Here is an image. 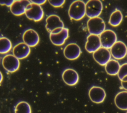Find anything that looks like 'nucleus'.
Instances as JSON below:
<instances>
[{"label":"nucleus","mask_w":127,"mask_h":113,"mask_svg":"<svg viewBox=\"0 0 127 113\" xmlns=\"http://www.w3.org/2000/svg\"><path fill=\"white\" fill-rule=\"evenodd\" d=\"M68 13L69 17L75 20H79L86 14L85 3L80 0L73 1L70 5Z\"/></svg>","instance_id":"f257e3e1"},{"label":"nucleus","mask_w":127,"mask_h":113,"mask_svg":"<svg viewBox=\"0 0 127 113\" xmlns=\"http://www.w3.org/2000/svg\"><path fill=\"white\" fill-rule=\"evenodd\" d=\"M46 28L50 33H57L64 28V24L60 17L56 14L48 16L46 19Z\"/></svg>","instance_id":"f03ea898"},{"label":"nucleus","mask_w":127,"mask_h":113,"mask_svg":"<svg viewBox=\"0 0 127 113\" xmlns=\"http://www.w3.org/2000/svg\"><path fill=\"white\" fill-rule=\"evenodd\" d=\"M87 25L88 30L90 34L99 35L105 30V23L103 19L99 16L89 18Z\"/></svg>","instance_id":"7ed1b4c3"},{"label":"nucleus","mask_w":127,"mask_h":113,"mask_svg":"<svg viewBox=\"0 0 127 113\" xmlns=\"http://www.w3.org/2000/svg\"><path fill=\"white\" fill-rule=\"evenodd\" d=\"M25 14L29 19L36 22L41 20L44 17V11L42 6L32 2L28 5Z\"/></svg>","instance_id":"20e7f679"},{"label":"nucleus","mask_w":127,"mask_h":113,"mask_svg":"<svg viewBox=\"0 0 127 113\" xmlns=\"http://www.w3.org/2000/svg\"><path fill=\"white\" fill-rule=\"evenodd\" d=\"M86 15L89 17H98L103 10V4L99 0H89L85 3Z\"/></svg>","instance_id":"39448f33"},{"label":"nucleus","mask_w":127,"mask_h":113,"mask_svg":"<svg viewBox=\"0 0 127 113\" xmlns=\"http://www.w3.org/2000/svg\"><path fill=\"white\" fill-rule=\"evenodd\" d=\"M100 40L101 46L106 49H110L117 41L116 33L111 30L106 29L100 35Z\"/></svg>","instance_id":"423d86ee"},{"label":"nucleus","mask_w":127,"mask_h":113,"mask_svg":"<svg viewBox=\"0 0 127 113\" xmlns=\"http://www.w3.org/2000/svg\"><path fill=\"white\" fill-rule=\"evenodd\" d=\"M2 65L6 71L9 73H13L18 70L20 61L13 54H7L3 57Z\"/></svg>","instance_id":"0eeeda50"},{"label":"nucleus","mask_w":127,"mask_h":113,"mask_svg":"<svg viewBox=\"0 0 127 113\" xmlns=\"http://www.w3.org/2000/svg\"><path fill=\"white\" fill-rule=\"evenodd\" d=\"M93 57L99 65L105 66L111 60V54L108 49L102 47L93 53Z\"/></svg>","instance_id":"6e6552de"},{"label":"nucleus","mask_w":127,"mask_h":113,"mask_svg":"<svg viewBox=\"0 0 127 113\" xmlns=\"http://www.w3.org/2000/svg\"><path fill=\"white\" fill-rule=\"evenodd\" d=\"M23 42L29 47H35L40 40L38 33L33 29L30 28L26 30L22 35Z\"/></svg>","instance_id":"1a4fd4ad"},{"label":"nucleus","mask_w":127,"mask_h":113,"mask_svg":"<svg viewBox=\"0 0 127 113\" xmlns=\"http://www.w3.org/2000/svg\"><path fill=\"white\" fill-rule=\"evenodd\" d=\"M88 95L91 101L96 104L102 103L106 96L104 89L98 86L92 87L89 90Z\"/></svg>","instance_id":"9d476101"},{"label":"nucleus","mask_w":127,"mask_h":113,"mask_svg":"<svg viewBox=\"0 0 127 113\" xmlns=\"http://www.w3.org/2000/svg\"><path fill=\"white\" fill-rule=\"evenodd\" d=\"M127 47L121 41H117L110 48V53L113 58L116 59H122L127 55Z\"/></svg>","instance_id":"9b49d317"},{"label":"nucleus","mask_w":127,"mask_h":113,"mask_svg":"<svg viewBox=\"0 0 127 113\" xmlns=\"http://www.w3.org/2000/svg\"><path fill=\"white\" fill-rule=\"evenodd\" d=\"M81 51L79 46L75 43L68 44L64 49V57L70 60H73L77 59Z\"/></svg>","instance_id":"f8f14e48"},{"label":"nucleus","mask_w":127,"mask_h":113,"mask_svg":"<svg viewBox=\"0 0 127 113\" xmlns=\"http://www.w3.org/2000/svg\"><path fill=\"white\" fill-rule=\"evenodd\" d=\"M69 36L68 29L64 27L60 32L50 33V39L51 42L56 46L63 45Z\"/></svg>","instance_id":"ddd939ff"},{"label":"nucleus","mask_w":127,"mask_h":113,"mask_svg":"<svg viewBox=\"0 0 127 113\" xmlns=\"http://www.w3.org/2000/svg\"><path fill=\"white\" fill-rule=\"evenodd\" d=\"M62 79L67 85L72 86L75 85L78 82L79 75L77 72L71 68L66 69L62 74Z\"/></svg>","instance_id":"4468645a"},{"label":"nucleus","mask_w":127,"mask_h":113,"mask_svg":"<svg viewBox=\"0 0 127 113\" xmlns=\"http://www.w3.org/2000/svg\"><path fill=\"white\" fill-rule=\"evenodd\" d=\"M31 3L27 0H15L10 7L11 13L16 16H20L25 13L28 5Z\"/></svg>","instance_id":"2eb2a0df"},{"label":"nucleus","mask_w":127,"mask_h":113,"mask_svg":"<svg viewBox=\"0 0 127 113\" xmlns=\"http://www.w3.org/2000/svg\"><path fill=\"white\" fill-rule=\"evenodd\" d=\"M101 47L100 37L98 35L89 34L87 37L85 48L89 53H94Z\"/></svg>","instance_id":"dca6fc26"},{"label":"nucleus","mask_w":127,"mask_h":113,"mask_svg":"<svg viewBox=\"0 0 127 113\" xmlns=\"http://www.w3.org/2000/svg\"><path fill=\"white\" fill-rule=\"evenodd\" d=\"M12 53L18 59H23L27 57L30 54V48L24 42H20L14 46Z\"/></svg>","instance_id":"f3484780"},{"label":"nucleus","mask_w":127,"mask_h":113,"mask_svg":"<svg viewBox=\"0 0 127 113\" xmlns=\"http://www.w3.org/2000/svg\"><path fill=\"white\" fill-rule=\"evenodd\" d=\"M115 104L117 107L122 110H127V91H122L115 96Z\"/></svg>","instance_id":"a211bd4d"},{"label":"nucleus","mask_w":127,"mask_h":113,"mask_svg":"<svg viewBox=\"0 0 127 113\" xmlns=\"http://www.w3.org/2000/svg\"><path fill=\"white\" fill-rule=\"evenodd\" d=\"M120 66L121 65L118 61L111 59L105 66V69L108 74L114 76L118 75Z\"/></svg>","instance_id":"6ab92c4d"},{"label":"nucleus","mask_w":127,"mask_h":113,"mask_svg":"<svg viewBox=\"0 0 127 113\" xmlns=\"http://www.w3.org/2000/svg\"><path fill=\"white\" fill-rule=\"evenodd\" d=\"M123 15L119 9H115L111 14L109 20V24L113 26H118L122 22Z\"/></svg>","instance_id":"aec40b11"},{"label":"nucleus","mask_w":127,"mask_h":113,"mask_svg":"<svg viewBox=\"0 0 127 113\" xmlns=\"http://www.w3.org/2000/svg\"><path fill=\"white\" fill-rule=\"evenodd\" d=\"M12 48V43L10 40L5 37H0V54H6Z\"/></svg>","instance_id":"412c9836"},{"label":"nucleus","mask_w":127,"mask_h":113,"mask_svg":"<svg viewBox=\"0 0 127 113\" xmlns=\"http://www.w3.org/2000/svg\"><path fill=\"white\" fill-rule=\"evenodd\" d=\"M14 113H31V107L25 101L20 102L15 107Z\"/></svg>","instance_id":"4be33fe9"},{"label":"nucleus","mask_w":127,"mask_h":113,"mask_svg":"<svg viewBox=\"0 0 127 113\" xmlns=\"http://www.w3.org/2000/svg\"><path fill=\"white\" fill-rule=\"evenodd\" d=\"M126 76H127V63H124L120 66V68L118 73V78L121 81H122L123 78Z\"/></svg>","instance_id":"5701e85b"},{"label":"nucleus","mask_w":127,"mask_h":113,"mask_svg":"<svg viewBox=\"0 0 127 113\" xmlns=\"http://www.w3.org/2000/svg\"><path fill=\"white\" fill-rule=\"evenodd\" d=\"M49 3L55 7H59L62 6L64 3V0H49Z\"/></svg>","instance_id":"b1692460"},{"label":"nucleus","mask_w":127,"mask_h":113,"mask_svg":"<svg viewBox=\"0 0 127 113\" xmlns=\"http://www.w3.org/2000/svg\"><path fill=\"white\" fill-rule=\"evenodd\" d=\"M14 1L13 0H0V4L10 7Z\"/></svg>","instance_id":"393cba45"},{"label":"nucleus","mask_w":127,"mask_h":113,"mask_svg":"<svg viewBox=\"0 0 127 113\" xmlns=\"http://www.w3.org/2000/svg\"><path fill=\"white\" fill-rule=\"evenodd\" d=\"M31 2L41 5V4H43L44 3H45L46 2V0H30Z\"/></svg>","instance_id":"a878e982"},{"label":"nucleus","mask_w":127,"mask_h":113,"mask_svg":"<svg viewBox=\"0 0 127 113\" xmlns=\"http://www.w3.org/2000/svg\"><path fill=\"white\" fill-rule=\"evenodd\" d=\"M121 85L122 87L124 89H125L126 90H127V82L121 81Z\"/></svg>","instance_id":"bb28decb"},{"label":"nucleus","mask_w":127,"mask_h":113,"mask_svg":"<svg viewBox=\"0 0 127 113\" xmlns=\"http://www.w3.org/2000/svg\"><path fill=\"white\" fill-rule=\"evenodd\" d=\"M2 80H3V76H2V74L1 72L0 71V84L2 82Z\"/></svg>","instance_id":"cd10ccee"},{"label":"nucleus","mask_w":127,"mask_h":113,"mask_svg":"<svg viewBox=\"0 0 127 113\" xmlns=\"http://www.w3.org/2000/svg\"><path fill=\"white\" fill-rule=\"evenodd\" d=\"M121 81H123V82H127V76L124 77Z\"/></svg>","instance_id":"c85d7f7f"},{"label":"nucleus","mask_w":127,"mask_h":113,"mask_svg":"<svg viewBox=\"0 0 127 113\" xmlns=\"http://www.w3.org/2000/svg\"></svg>","instance_id":"c756f323"},{"label":"nucleus","mask_w":127,"mask_h":113,"mask_svg":"<svg viewBox=\"0 0 127 113\" xmlns=\"http://www.w3.org/2000/svg\"></svg>","instance_id":"7c9ffc66"}]
</instances>
